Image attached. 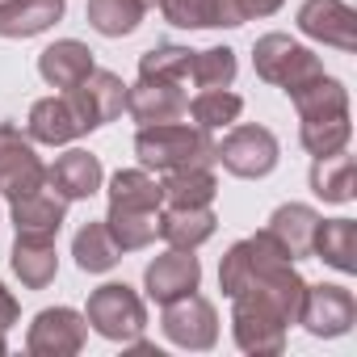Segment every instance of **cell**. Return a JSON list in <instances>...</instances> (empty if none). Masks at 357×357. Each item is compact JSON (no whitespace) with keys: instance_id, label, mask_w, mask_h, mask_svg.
Instances as JSON below:
<instances>
[{"instance_id":"obj_17","label":"cell","mask_w":357,"mask_h":357,"mask_svg":"<svg viewBox=\"0 0 357 357\" xmlns=\"http://www.w3.org/2000/svg\"><path fill=\"white\" fill-rule=\"evenodd\" d=\"M101 181H105L101 160H97L93 151H80V147H72V151L55 155V164L47 168V185H51L55 194H63L68 202L93 198V194L101 190Z\"/></svg>"},{"instance_id":"obj_16","label":"cell","mask_w":357,"mask_h":357,"mask_svg":"<svg viewBox=\"0 0 357 357\" xmlns=\"http://www.w3.org/2000/svg\"><path fill=\"white\" fill-rule=\"evenodd\" d=\"M160 13L181 30H236L248 22L240 0H160Z\"/></svg>"},{"instance_id":"obj_8","label":"cell","mask_w":357,"mask_h":357,"mask_svg":"<svg viewBox=\"0 0 357 357\" xmlns=\"http://www.w3.org/2000/svg\"><path fill=\"white\" fill-rule=\"evenodd\" d=\"M89 336V319L72 307H47L34 315L30 332H26V349L34 357H76L84 349Z\"/></svg>"},{"instance_id":"obj_13","label":"cell","mask_w":357,"mask_h":357,"mask_svg":"<svg viewBox=\"0 0 357 357\" xmlns=\"http://www.w3.org/2000/svg\"><path fill=\"white\" fill-rule=\"evenodd\" d=\"M190 109V93L185 84H168V80H143L126 89V114L139 126H155V122H181Z\"/></svg>"},{"instance_id":"obj_11","label":"cell","mask_w":357,"mask_h":357,"mask_svg":"<svg viewBox=\"0 0 357 357\" xmlns=\"http://www.w3.org/2000/svg\"><path fill=\"white\" fill-rule=\"evenodd\" d=\"M278 261H290V252H286L269 231H257V236H248V240H236V244L227 248L223 265H219V286H223V294L231 298L244 282H252L261 269H269V265H278Z\"/></svg>"},{"instance_id":"obj_23","label":"cell","mask_w":357,"mask_h":357,"mask_svg":"<svg viewBox=\"0 0 357 357\" xmlns=\"http://www.w3.org/2000/svg\"><path fill=\"white\" fill-rule=\"evenodd\" d=\"M219 219L211 206H164L160 211V236L172 248H198L215 236Z\"/></svg>"},{"instance_id":"obj_6","label":"cell","mask_w":357,"mask_h":357,"mask_svg":"<svg viewBox=\"0 0 357 357\" xmlns=\"http://www.w3.org/2000/svg\"><path fill=\"white\" fill-rule=\"evenodd\" d=\"M47 185V164L34 151V139L13 122H0V194L9 202Z\"/></svg>"},{"instance_id":"obj_9","label":"cell","mask_w":357,"mask_h":357,"mask_svg":"<svg viewBox=\"0 0 357 357\" xmlns=\"http://www.w3.org/2000/svg\"><path fill=\"white\" fill-rule=\"evenodd\" d=\"M231 336L252 357H278L286 349V319L252 298H231Z\"/></svg>"},{"instance_id":"obj_12","label":"cell","mask_w":357,"mask_h":357,"mask_svg":"<svg viewBox=\"0 0 357 357\" xmlns=\"http://www.w3.org/2000/svg\"><path fill=\"white\" fill-rule=\"evenodd\" d=\"M298 30L324 47L357 51V13L344 0H303L298 5Z\"/></svg>"},{"instance_id":"obj_31","label":"cell","mask_w":357,"mask_h":357,"mask_svg":"<svg viewBox=\"0 0 357 357\" xmlns=\"http://www.w3.org/2000/svg\"><path fill=\"white\" fill-rule=\"evenodd\" d=\"M72 257H76V265H80L84 273H109V269L118 265L122 252H118L114 236L105 231V219H97V223H84V227L76 231Z\"/></svg>"},{"instance_id":"obj_4","label":"cell","mask_w":357,"mask_h":357,"mask_svg":"<svg viewBox=\"0 0 357 357\" xmlns=\"http://www.w3.org/2000/svg\"><path fill=\"white\" fill-rule=\"evenodd\" d=\"M278 155H282V147H278L273 130L252 126V122L231 126L227 139L215 147V164H223L231 176H240V181H261V176H269L278 168Z\"/></svg>"},{"instance_id":"obj_22","label":"cell","mask_w":357,"mask_h":357,"mask_svg":"<svg viewBox=\"0 0 357 357\" xmlns=\"http://www.w3.org/2000/svg\"><path fill=\"white\" fill-rule=\"evenodd\" d=\"M315 227H319V215H315L311 206L286 202V206L273 211V219H269L265 231L290 252V261H307V257H311V244H315Z\"/></svg>"},{"instance_id":"obj_25","label":"cell","mask_w":357,"mask_h":357,"mask_svg":"<svg viewBox=\"0 0 357 357\" xmlns=\"http://www.w3.org/2000/svg\"><path fill=\"white\" fill-rule=\"evenodd\" d=\"M290 101H294V109H298V122L303 118H332V114H349V89L340 84V80H332L328 72L324 76H315V80H307V84H298L294 93H286Z\"/></svg>"},{"instance_id":"obj_29","label":"cell","mask_w":357,"mask_h":357,"mask_svg":"<svg viewBox=\"0 0 357 357\" xmlns=\"http://www.w3.org/2000/svg\"><path fill=\"white\" fill-rule=\"evenodd\" d=\"M160 190L168 206H211L219 194V181L211 168H181V172H164Z\"/></svg>"},{"instance_id":"obj_21","label":"cell","mask_w":357,"mask_h":357,"mask_svg":"<svg viewBox=\"0 0 357 357\" xmlns=\"http://www.w3.org/2000/svg\"><path fill=\"white\" fill-rule=\"evenodd\" d=\"M68 9V0H5L0 5V38L47 34Z\"/></svg>"},{"instance_id":"obj_20","label":"cell","mask_w":357,"mask_h":357,"mask_svg":"<svg viewBox=\"0 0 357 357\" xmlns=\"http://www.w3.org/2000/svg\"><path fill=\"white\" fill-rule=\"evenodd\" d=\"M93 51L76 38H59L51 43L43 55H38V76L51 84V89H76L89 72H93Z\"/></svg>"},{"instance_id":"obj_19","label":"cell","mask_w":357,"mask_h":357,"mask_svg":"<svg viewBox=\"0 0 357 357\" xmlns=\"http://www.w3.org/2000/svg\"><path fill=\"white\" fill-rule=\"evenodd\" d=\"M9 265L17 273V282L26 290H47L59 273V252H55V240L47 236H17L13 252H9Z\"/></svg>"},{"instance_id":"obj_3","label":"cell","mask_w":357,"mask_h":357,"mask_svg":"<svg viewBox=\"0 0 357 357\" xmlns=\"http://www.w3.org/2000/svg\"><path fill=\"white\" fill-rule=\"evenodd\" d=\"M84 319L93 324L97 336L126 344V340L143 336V328H147V307H143V298H139L126 282H105V286H97V290L89 294Z\"/></svg>"},{"instance_id":"obj_18","label":"cell","mask_w":357,"mask_h":357,"mask_svg":"<svg viewBox=\"0 0 357 357\" xmlns=\"http://www.w3.org/2000/svg\"><path fill=\"white\" fill-rule=\"evenodd\" d=\"M9 215H13L17 236H47V240H55L59 227H63V219H68V198L55 194L51 185H43L34 194L13 198V211Z\"/></svg>"},{"instance_id":"obj_35","label":"cell","mask_w":357,"mask_h":357,"mask_svg":"<svg viewBox=\"0 0 357 357\" xmlns=\"http://www.w3.org/2000/svg\"><path fill=\"white\" fill-rule=\"evenodd\" d=\"M240 63H236V51L231 47H206V51H194V68H190V80L198 89H231Z\"/></svg>"},{"instance_id":"obj_15","label":"cell","mask_w":357,"mask_h":357,"mask_svg":"<svg viewBox=\"0 0 357 357\" xmlns=\"http://www.w3.org/2000/svg\"><path fill=\"white\" fill-rule=\"evenodd\" d=\"M26 135H30L34 143H47V147H63V143L89 135V126H84V118H80L72 93H59V97L34 101L30 122H26Z\"/></svg>"},{"instance_id":"obj_1","label":"cell","mask_w":357,"mask_h":357,"mask_svg":"<svg viewBox=\"0 0 357 357\" xmlns=\"http://www.w3.org/2000/svg\"><path fill=\"white\" fill-rule=\"evenodd\" d=\"M215 139L202 126L185 122H155L139 126L135 135V155L147 172H181V168H211L215 164Z\"/></svg>"},{"instance_id":"obj_27","label":"cell","mask_w":357,"mask_h":357,"mask_svg":"<svg viewBox=\"0 0 357 357\" xmlns=\"http://www.w3.org/2000/svg\"><path fill=\"white\" fill-rule=\"evenodd\" d=\"M311 190H315V198H324L332 206L353 202V155L349 151L315 155V164H311Z\"/></svg>"},{"instance_id":"obj_39","label":"cell","mask_w":357,"mask_h":357,"mask_svg":"<svg viewBox=\"0 0 357 357\" xmlns=\"http://www.w3.org/2000/svg\"><path fill=\"white\" fill-rule=\"evenodd\" d=\"M0 5H5V0H0Z\"/></svg>"},{"instance_id":"obj_37","label":"cell","mask_w":357,"mask_h":357,"mask_svg":"<svg viewBox=\"0 0 357 357\" xmlns=\"http://www.w3.org/2000/svg\"><path fill=\"white\" fill-rule=\"evenodd\" d=\"M282 5H286V0H240V9H244L248 22H252V17H273Z\"/></svg>"},{"instance_id":"obj_7","label":"cell","mask_w":357,"mask_h":357,"mask_svg":"<svg viewBox=\"0 0 357 357\" xmlns=\"http://www.w3.org/2000/svg\"><path fill=\"white\" fill-rule=\"evenodd\" d=\"M357 319V298L353 290L344 286H332V282H319V286H307L303 294V311H298V324L319 336V340H332V336H344Z\"/></svg>"},{"instance_id":"obj_36","label":"cell","mask_w":357,"mask_h":357,"mask_svg":"<svg viewBox=\"0 0 357 357\" xmlns=\"http://www.w3.org/2000/svg\"><path fill=\"white\" fill-rule=\"evenodd\" d=\"M17 315H22V307H17V298H13V290L5 286V282H0V353H5L9 349V328L17 324Z\"/></svg>"},{"instance_id":"obj_34","label":"cell","mask_w":357,"mask_h":357,"mask_svg":"<svg viewBox=\"0 0 357 357\" xmlns=\"http://www.w3.org/2000/svg\"><path fill=\"white\" fill-rule=\"evenodd\" d=\"M349 135H353V122L349 114H332V118H303L298 126V139L311 155H332V151H344L349 147Z\"/></svg>"},{"instance_id":"obj_26","label":"cell","mask_w":357,"mask_h":357,"mask_svg":"<svg viewBox=\"0 0 357 357\" xmlns=\"http://www.w3.org/2000/svg\"><path fill=\"white\" fill-rule=\"evenodd\" d=\"M109 206L122 211H160L164 206V190L147 168H122L109 176Z\"/></svg>"},{"instance_id":"obj_33","label":"cell","mask_w":357,"mask_h":357,"mask_svg":"<svg viewBox=\"0 0 357 357\" xmlns=\"http://www.w3.org/2000/svg\"><path fill=\"white\" fill-rule=\"evenodd\" d=\"M240 109H244V101L231 89H202L185 114H194V126H202V130H223L240 118Z\"/></svg>"},{"instance_id":"obj_28","label":"cell","mask_w":357,"mask_h":357,"mask_svg":"<svg viewBox=\"0 0 357 357\" xmlns=\"http://www.w3.org/2000/svg\"><path fill=\"white\" fill-rule=\"evenodd\" d=\"M105 231L114 236L118 252H139V248H147L160 236V211H122V206H109Z\"/></svg>"},{"instance_id":"obj_14","label":"cell","mask_w":357,"mask_h":357,"mask_svg":"<svg viewBox=\"0 0 357 357\" xmlns=\"http://www.w3.org/2000/svg\"><path fill=\"white\" fill-rule=\"evenodd\" d=\"M63 93H72V101H76V109H80V118H84L89 130L114 122L126 109V84H122V76L101 72V68H93L76 89H63Z\"/></svg>"},{"instance_id":"obj_30","label":"cell","mask_w":357,"mask_h":357,"mask_svg":"<svg viewBox=\"0 0 357 357\" xmlns=\"http://www.w3.org/2000/svg\"><path fill=\"white\" fill-rule=\"evenodd\" d=\"M84 13L101 38H122V34L139 30V22L147 17V5L143 0H89Z\"/></svg>"},{"instance_id":"obj_38","label":"cell","mask_w":357,"mask_h":357,"mask_svg":"<svg viewBox=\"0 0 357 357\" xmlns=\"http://www.w3.org/2000/svg\"><path fill=\"white\" fill-rule=\"evenodd\" d=\"M143 5H155V0H143Z\"/></svg>"},{"instance_id":"obj_32","label":"cell","mask_w":357,"mask_h":357,"mask_svg":"<svg viewBox=\"0 0 357 357\" xmlns=\"http://www.w3.org/2000/svg\"><path fill=\"white\" fill-rule=\"evenodd\" d=\"M190 68H194V51L176 47V43H160L151 51L139 55V76L143 80H168V84H190Z\"/></svg>"},{"instance_id":"obj_10","label":"cell","mask_w":357,"mask_h":357,"mask_svg":"<svg viewBox=\"0 0 357 357\" xmlns=\"http://www.w3.org/2000/svg\"><path fill=\"white\" fill-rule=\"evenodd\" d=\"M202 282V261L194 257V248H168L164 257H155L143 269V286L151 303H172V298H185L194 294Z\"/></svg>"},{"instance_id":"obj_5","label":"cell","mask_w":357,"mask_h":357,"mask_svg":"<svg viewBox=\"0 0 357 357\" xmlns=\"http://www.w3.org/2000/svg\"><path fill=\"white\" fill-rule=\"evenodd\" d=\"M160 328H164V336H168L176 349L202 353V349H215V340H219V311H215L211 298H202V294L194 290V294H185V298L164 303Z\"/></svg>"},{"instance_id":"obj_24","label":"cell","mask_w":357,"mask_h":357,"mask_svg":"<svg viewBox=\"0 0 357 357\" xmlns=\"http://www.w3.org/2000/svg\"><path fill=\"white\" fill-rule=\"evenodd\" d=\"M311 257L340 273H357V223L353 219H319Z\"/></svg>"},{"instance_id":"obj_2","label":"cell","mask_w":357,"mask_h":357,"mask_svg":"<svg viewBox=\"0 0 357 357\" xmlns=\"http://www.w3.org/2000/svg\"><path fill=\"white\" fill-rule=\"evenodd\" d=\"M252 68L265 84H278L282 93H294L298 84L324 76V59L315 51H307L303 43H294L290 34H265L252 47Z\"/></svg>"}]
</instances>
